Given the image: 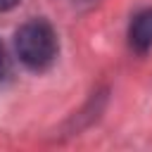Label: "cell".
Here are the masks:
<instances>
[{"label": "cell", "instance_id": "obj_1", "mask_svg": "<svg viewBox=\"0 0 152 152\" xmlns=\"http://www.w3.org/2000/svg\"><path fill=\"white\" fill-rule=\"evenodd\" d=\"M19 62L31 71H45L57 59V33L45 19H31L14 33Z\"/></svg>", "mask_w": 152, "mask_h": 152}, {"label": "cell", "instance_id": "obj_2", "mask_svg": "<svg viewBox=\"0 0 152 152\" xmlns=\"http://www.w3.org/2000/svg\"><path fill=\"white\" fill-rule=\"evenodd\" d=\"M128 45L140 55L152 48V7H145L133 14L128 26Z\"/></svg>", "mask_w": 152, "mask_h": 152}, {"label": "cell", "instance_id": "obj_4", "mask_svg": "<svg viewBox=\"0 0 152 152\" xmlns=\"http://www.w3.org/2000/svg\"><path fill=\"white\" fill-rule=\"evenodd\" d=\"M17 2H19V0H0V12H7V10H12Z\"/></svg>", "mask_w": 152, "mask_h": 152}, {"label": "cell", "instance_id": "obj_3", "mask_svg": "<svg viewBox=\"0 0 152 152\" xmlns=\"http://www.w3.org/2000/svg\"><path fill=\"white\" fill-rule=\"evenodd\" d=\"M10 74H12V59H10V55H7V48H5L2 40H0V81H7Z\"/></svg>", "mask_w": 152, "mask_h": 152}]
</instances>
